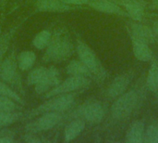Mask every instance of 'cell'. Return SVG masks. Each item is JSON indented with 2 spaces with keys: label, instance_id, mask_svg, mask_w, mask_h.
Listing matches in <instances>:
<instances>
[{
  "label": "cell",
  "instance_id": "obj_28",
  "mask_svg": "<svg viewBox=\"0 0 158 143\" xmlns=\"http://www.w3.org/2000/svg\"><path fill=\"white\" fill-rule=\"evenodd\" d=\"M14 141V134L10 131L0 132V143H11Z\"/></svg>",
  "mask_w": 158,
  "mask_h": 143
},
{
  "label": "cell",
  "instance_id": "obj_1",
  "mask_svg": "<svg viewBox=\"0 0 158 143\" xmlns=\"http://www.w3.org/2000/svg\"><path fill=\"white\" fill-rule=\"evenodd\" d=\"M75 52V45L68 29L59 26L52 32L51 39L44 48L42 61L59 63L69 59Z\"/></svg>",
  "mask_w": 158,
  "mask_h": 143
},
{
  "label": "cell",
  "instance_id": "obj_18",
  "mask_svg": "<svg viewBox=\"0 0 158 143\" xmlns=\"http://www.w3.org/2000/svg\"><path fill=\"white\" fill-rule=\"evenodd\" d=\"M144 123L142 121H137L133 123L126 134V141L131 143L144 142Z\"/></svg>",
  "mask_w": 158,
  "mask_h": 143
},
{
  "label": "cell",
  "instance_id": "obj_31",
  "mask_svg": "<svg viewBox=\"0 0 158 143\" xmlns=\"http://www.w3.org/2000/svg\"><path fill=\"white\" fill-rule=\"evenodd\" d=\"M153 31H154V34H156V36H158V20L155 22V24H154V28H153Z\"/></svg>",
  "mask_w": 158,
  "mask_h": 143
},
{
  "label": "cell",
  "instance_id": "obj_30",
  "mask_svg": "<svg viewBox=\"0 0 158 143\" xmlns=\"http://www.w3.org/2000/svg\"><path fill=\"white\" fill-rule=\"evenodd\" d=\"M151 7L155 10H158V0H153L152 1Z\"/></svg>",
  "mask_w": 158,
  "mask_h": 143
},
{
  "label": "cell",
  "instance_id": "obj_9",
  "mask_svg": "<svg viewBox=\"0 0 158 143\" xmlns=\"http://www.w3.org/2000/svg\"><path fill=\"white\" fill-rule=\"evenodd\" d=\"M61 82V74L58 69L55 66L47 67L44 75L42 77L40 82L34 86V90L37 95L43 96L47 91L57 86Z\"/></svg>",
  "mask_w": 158,
  "mask_h": 143
},
{
  "label": "cell",
  "instance_id": "obj_23",
  "mask_svg": "<svg viewBox=\"0 0 158 143\" xmlns=\"http://www.w3.org/2000/svg\"><path fill=\"white\" fill-rule=\"evenodd\" d=\"M0 96L8 98L14 101H16L17 103L22 105L23 107L25 106L26 102L25 100L22 96L19 95V93H18L14 88H12L9 85H7L6 83H5L4 81L0 80Z\"/></svg>",
  "mask_w": 158,
  "mask_h": 143
},
{
  "label": "cell",
  "instance_id": "obj_3",
  "mask_svg": "<svg viewBox=\"0 0 158 143\" xmlns=\"http://www.w3.org/2000/svg\"><path fill=\"white\" fill-rule=\"evenodd\" d=\"M0 80L9 85L18 93L22 94L23 97L25 96L23 81L19 74L16 48L14 46L0 63Z\"/></svg>",
  "mask_w": 158,
  "mask_h": 143
},
{
  "label": "cell",
  "instance_id": "obj_22",
  "mask_svg": "<svg viewBox=\"0 0 158 143\" xmlns=\"http://www.w3.org/2000/svg\"><path fill=\"white\" fill-rule=\"evenodd\" d=\"M146 86L150 91H158V60H153L146 77Z\"/></svg>",
  "mask_w": 158,
  "mask_h": 143
},
{
  "label": "cell",
  "instance_id": "obj_2",
  "mask_svg": "<svg viewBox=\"0 0 158 143\" xmlns=\"http://www.w3.org/2000/svg\"><path fill=\"white\" fill-rule=\"evenodd\" d=\"M79 92L72 93H65L59 94L46 99L44 102L37 106L36 108L29 111L28 113H24V119L29 120L34 118L44 113H62L69 111L75 104L76 97Z\"/></svg>",
  "mask_w": 158,
  "mask_h": 143
},
{
  "label": "cell",
  "instance_id": "obj_29",
  "mask_svg": "<svg viewBox=\"0 0 158 143\" xmlns=\"http://www.w3.org/2000/svg\"><path fill=\"white\" fill-rule=\"evenodd\" d=\"M65 4L70 5V6H76V7H81L83 5H88V3L91 0H60Z\"/></svg>",
  "mask_w": 158,
  "mask_h": 143
},
{
  "label": "cell",
  "instance_id": "obj_26",
  "mask_svg": "<svg viewBox=\"0 0 158 143\" xmlns=\"http://www.w3.org/2000/svg\"><path fill=\"white\" fill-rule=\"evenodd\" d=\"M22 108H23V106L17 103L16 101H14L8 98L0 96V110L14 112V111H21Z\"/></svg>",
  "mask_w": 158,
  "mask_h": 143
},
{
  "label": "cell",
  "instance_id": "obj_7",
  "mask_svg": "<svg viewBox=\"0 0 158 143\" xmlns=\"http://www.w3.org/2000/svg\"><path fill=\"white\" fill-rule=\"evenodd\" d=\"M92 84V79L83 76H73L69 75L65 80H61V82L47 91L43 95L44 99H48L50 97L65 94V93H72V92H81L87 87H89Z\"/></svg>",
  "mask_w": 158,
  "mask_h": 143
},
{
  "label": "cell",
  "instance_id": "obj_13",
  "mask_svg": "<svg viewBox=\"0 0 158 143\" xmlns=\"http://www.w3.org/2000/svg\"><path fill=\"white\" fill-rule=\"evenodd\" d=\"M122 6L129 17L136 21L143 20L144 17V9L147 3L143 0H118Z\"/></svg>",
  "mask_w": 158,
  "mask_h": 143
},
{
  "label": "cell",
  "instance_id": "obj_5",
  "mask_svg": "<svg viewBox=\"0 0 158 143\" xmlns=\"http://www.w3.org/2000/svg\"><path fill=\"white\" fill-rule=\"evenodd\" d=\"M142 100L139 90L131 89L118 97L111 106V115L116 120H121L130 116L137 108Z\"/></svg>",
  "mask_w": 158,
  "mask_h": 143
},
{
  "label": "cell",
  "instance_id": "obj_14",
  "mask_svg": "<svg viewBox=\"0 0 158 143\" xmlns=\"http://www.w3.org/2000/svg\"><path fill=\"white\" fill-rule=\"evenodd\" d=\"M132 50L135 58L141 61H149L153 60V51L149 47V43L145 40L136 37L134 35H131Z\"/></svg>",
  "mask_w": 158,
  "mask_h": 143
},
{
  "label": "cell",
  "instance_id": "obj_24",
  "mask_svg": "<svg viewBox=\"0 0 158 143\" xmlns=\"http://www.w3.org/2000/svg\"><path fill=\"white\" fill-rule=\"evenodd\" d=\"M52 36V32L49 30H42L39 33L35 34V36L32 39V46L38 49V50H44V48L47 47L50 39Z\"/></svg>",
  "mask_w": 158,
  "mask_h": 143
},
{
  "label": "cell",
  "instance_id": "obj_17",
  "mask_svg": "<svg viewBox=\"0 0 158 143\" xmlns=\"http://www.w3.org/2000/svg\"><path fill=\"white\" fill-rule=\"evenodd\" d=\"M23 21L24 20H21L19 23L13 26L9 30H6V31L0 34V63L3 60V59L6 57V53H7V51L9 49L11 41L13 39L15 34L17 33L18 29L19 28L20 24L23 23Z\"/></svg>",
  "mask_w": 158,
  "mask_h": 143
},
{
  "label": "cell",
  "instance_id": "obj_10",
  "mask_svg": "<svg viewBox=\"0 0 158 143\" xmlns=\"http://www.w3.org/2000/svg\"><path fill=\"white\" fill-rule=\"evenodd\" d=\"M33 7L35 12L47 13H67L80 7L65 4L60 0H35Z\"/></svg>",
  "mask_w": 158,
  "mask_h": 143
},
{
  "label": "cell",
  "instance_id": "obj_11",
  "mask_svg": "<svg viewBox=\"0 0 158 143\" xmlns=\"http://www.w3.org/2000/svg\"><path fill=\"white\" fill-rule=\"evenodd\" d=\"M133 78V74L131 73H127L117 76L110 84L107 88L106 94L110 99L116 100L118 97L122 95L128 89L131 80Z\"/></svg>",
  "mask_w": 158,
  "mask_h": 143
},
{
  "label": "cell",
  "instance_id": "obj_8",
  "mask_svg": "<svg viewBox=\"0 0 158 143\" xmlns=\"http://www.w3.org/2000/svg\"><path fill=\"white\" fill-rule=\"evenodd\" d=\"M37 117V116H36ZM65 119V114L62 113H44L24 127L25 132L43 133L52 130Z\"/></svg>",
  "mask_w": 158,
  "mask_h": 143
},
{
  "label": "cell",
  "instance_id": "obj_27",
  "mask_svg": "<svg viewBox=\"0 0 158 143\" xmlns=\"http://www.w3.org/2000/svg\"><path fill=\"white\" fill-rule=\"evenodd\" d=\"M144 142L158 143V124L148 127L144 134Z\"/></svg>",
  "mask_w": 158,
  "mask_h": 143
},
{
  "label": "cell",
  "instance_id": "obj_25",
  "mask_svg": "<svg viewBox=\"0 0 158 143\" xmlns=\"http://www.w3.org/2000/svg\"><path fill=\"white\" fill-rule=\"evenodd\" d=\"M47 67L45 66H39L34 69H31L27 77H26V84L29 87H34L36 84L40 82L42 77L44 75Z\"/></svg>",
  "mask_w": 158,
  "mask_h": 143
},
{
  "label": "cell",
  "instance_id": "obj_16",
  "mask_svg": "<svg viewBox=\"0 0 158 143\" xmlns=\"http://www.w3.org/2000/svg\"><path fill=\"white\" fill-rule=\"evenodd\" d=\"M129 34L131 35H134L136 37L143 39L149 44L154 43L156 40V34L151 28L137 22L129 23Z\"/></svg>",
  "mask_w": 158,
  "mask_h": 143
},
{
  "label": "cell",
  "instance_id": "obj_32",
  "mask_svg": "<svg viewBox=\"0 0 158 143\" xmlns=\"http://www.w3.org/2000/svg\"><path fill=\"white\" fill-rule=\"evenodd\" d=\"M112 1H115V2H118V0H112Z\"/></svg>",
  "mask_w": 158,
  "mask_h": 143
},
{
  "label": "cell",
  "instance_id": "obj_33",
  "mask_svg": "<svg viewBox=\"0 0 158 143\" xmlns=\"http://www.w3.org/2000/svg\"><path fill=\"white\" fill-rule=\"evenodd\" d=\"M2 1H6V0H2Z\"/></svg>",
  "mask_w": 158,
  "mask_h": 143
},
{
  "label": "cell",
  "instance_id": "obj_19",
  "mask_svg": "<svg viewBox=\"0 0 158 143\" xmlns=\"http://www.w3.org/2000/svg\"><path fill=\"white\" fill-rule=\"evenodd\" d=\"M66 73L69 75L73 76H83L88 78H94V76L92 72L80 60H72L66 66Z\"/></svg>",
  "mask_w": 158,
  "mask_h": 143
},
{
  "label": "cell",
  "instance_id": "obj_20",
  "mask_svg": "<svg viewBox=\"0 0 158 143\" xmlns=\"http://www.w3.org/2000/svg\"><path fill=\"white\" fill-rule=\"evenodd\" d=\"M24 119V113L21 111H2L0 110V129L8 127L13 124L22 121Z\"/></svg>",
  "mask_w": 158,
  "mask_h": 143
},
{
  "label": "cell",
  "instance_id": "obj_15",
  "mask_svg": "<svg viewBox=\"0 0 158 143\" xmlns=\"http://www.w3.org/2000/svg\"><path fill=\"white\" fill-rule=\"evenodd\" d=\"M86 122L81 118H73L66 125L64 128V141L70 142L76 140L85 129Z\"/></svg>",
  "mask_w": 158,
  "mask_h": 143
},
{
  "label": "cell",
  "instance_id": "obj_21",
  "mask_svg": "<svg viewBox=\"0 0 158 143\" xmlns=\"http://www.w3.org/2000/svg\"><path fill=\"white\" fill-rule=\"evenodd\" d=\"M17 61L20 72L30 71L36 61V54L31 50H24L17 55Z\"/></svg>",
  "mask_w": 158,
  "mask_h": 143
},
{
  "label": "cell",
  "instance_id": "obj_4",
  "mask_svg": "<svg viewBox=\"0 0 158 143\" xmlns=\"http://www.w3.org/2000/svg\"><path fill=\"white\" fill-rule=\"evenodd\" d=\"M75 51L79 57V60L92 72L94 79L102 81L106 76V72L103 67L100 60L95 52L79 36L76 38Z\"/></svg>",
  "mask_w": 158,
  "mask_h": 143
},
{
  "label": "cell",
  "instance_id": "obj_6",
  "mask_svg": "<svg viewBox=\"0 0 158 143\" xmlns=\"http://www.w3.org/2000/svg\"><path fill=\"white\" fill-rule=\"evenodd\" d=\"M106 116V108L105 106L96 101H90L71 113L67 116L65 115V119H73V118H81L84 120L86 123L92 125L100 124Z\"/></svg>",
  "mask_w": 158,
  "mask_h": 143
},
{
  "label": "cell",
  "instance_id": "obj_12",
  "mask_svg": "<svg viewBox=\"0 0 158 143\" xmlns=\"http://www.w3.org/2000/svg\"><path fill=\"white\" fill-rule=\"evenodd\" d=\"M88 6L94 10L102 13L129 17L128 13L124 9H122L119 4L112 0H91L88 3Z\"/></svg>",
  "mask_w": 158,
  "mask_h": 143
}]
</instances>
